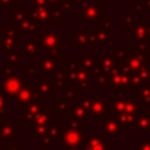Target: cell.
<instances>
[{
  "mask_svg": "<svg viewBox=\"0 0 150 150\" xmlns=\"http://www.w3.org/2000/svg\"><path fill=\"white\" fill-rule=\"evenodd\" d=\"M64 0H46V2L48 5H53V6H61L63 4Z\"/></svg>",
  "mask_w": 150,
  "mask_h": 150,
  "instance_id": "f6af8a7d",
  "label": "cell"
},
{
  "mask_svg": "<svg viewBox=\"0 0 150 150\" xmlns=\"http://www.w3.org/2000/svg\"><path fill=\"white\" fill-rule=\"evenodd\" d=\"M41 95L39 93L38 87H33L29 81H27L26 86L22 88V90L19 93L15 100V108H22L23 105L35 101V102H41Z\"/></svg>",
  "mask_w": 150,
  "mask_h": 150,
  "instance_id": "7c38bea8",
  "label": "cell"
},
{
  "mask_svg": "<svg viewBox=\"0 0 150 150\" xmlns=\"http://www.w3.org/2000/svg\"><path fill=\"white\" fill-rule=\"evenodd\" d=\"M53 81H54V89L56 91H63L66 87L71 82L68 71L61 66H59V68L53 74Z\"/></svg>",
  "mask_w": 150,
  "mask_h": 150,
  "instance_id": "cb8c5ba5",
  "label": "cell"
},
{
  "mask_svg": "<svg viewBox=\"0 0 150 150\" xmlns=\"http://www.w3.org/2000/svg\"><path fill=\"white\" fill-rule=\"evenodd\" d=\"M95 41L97 45H110L111 43V28L100 27L94 28Z\"/></svg>",
  "mask_w": 150,
  "mask_h": 150,
  "instance_id": "4316f807",
  "label": "cell"
},
{
  "mask_svg": "<svg viewBox=\"0 0 150 150\" xmlns=\"http://www.w3.org/2000/svg\"><path fill=\"white\" fill-rule=\"evenodd\" d=\"M100 23H101L102 27H107V28H114V27H116V23L112 22L111 18L107 16V14L104 12L102 13V19H101V22Z\"/></svg>",
  "mask_w": 150,
  "mask_h": 150,
  "instance_id": "60d3db41",
  "label": "cell"
},
{
  "mask_svg": "<svg viewBox=\"0 0 150 150\" xmlns=\"http://www.w3.org/2000/svg\"><path fill=\"white\" fill-rule=\"evenodd\" d=\"M108 115V103L102 97H91L88 118H103Z\"/></svg>",
  "mask_w": 150,
  "mask_h": 150,
  "instance_id": "2e32d148",
  "label": "cell"
},
{
  "mask_svg": "<svg viewBox=\"0 0 150 150\" xmlns=\"http://www.w3.org/2000/svg\"><path fill=\"white\" fill-rule=\"evenodd\" d=\"M80 62L81 64L90 73V76L94 74H97L101 71V66H100V61H101V55H80Z\"/></svg>",
  "mask_w": 150,
  "mask_h": 150,
  "instance_id": "7402d4cb",
  "label": "cell"
},
{
  "mask_svg": "<svg viewBox=\"0 0 150 150\" xmlns=\"http://www.w3.org/2000/svg\"><path fill=\"white\" fill-rule=\"evenodd\" d=\"M47 54L50 55L52 57H54V59L57 60V61H59V60H62V57H63V46H62V43L56 45V46L49 48V49L47 50Z\"/></svg>",
  "mask_w": 150,
  "mask_h": 150,
  "instance_id": "d590c367",
  "label": "cell"
},
{
  "mask_svg": "<svg viewBox=\"0 0 150 150\" xmlns=\"http://www.w3.org/2000/svg\"><path fill=\"white\" fill-rule=\"evenodd\" d=\"M70 1L73 2V5L75 7H79V6H82L84 2H88L89 0H70Z\"/></svg>",
  "mask_w": 150,
  "mask_h": 150,
  "instance_id": "bcb514c9",
  "label": "cell"
},
{
  "mask_svg": "<svg viewBox=\"0 0 150 150\" xmlns=\"http://www.w3.org/2000/svg\"><path fill=\"white\" fill-rule=\"evenodd\" d=\"M45 107L46 104H43L42 102H35V101L23 105L21 108V123L25 124L27 122H32L34 116Z\"/></svg>",
  "mask_w": 150,
  "mask_h": 150,
  "instance_id": "603a6c76",
  "label": "cell"
},
{
  "mask_svg": "<svg viewBox=\"0 0 150 150\" xmlns=\"http://www.w3.org/2000/svg\"><path fill=\"white\" fill-rule=\"evenodd\" d=\"M100 1L102 2V1H118V0H100Z\"/></svg>",
  "mask_w": 150,
  "mask_h": 150,
  "instance_id": "db71d44e",
  "label": "cell"
},
{
  "mask_svg": "<svg viewBox=\"0 0 150 150\" xmlns=\"http://www.w3.org/2000/svg\"><path fill=\"white\" fill-rule=\"evenodd\" d=\"M11 14V19L9 21H12L13 23H15L19 28V30L25 34H36L39 35L42 30H45L47 28V25L40 23L36 20H34L32 18V15L29 14V11H27V7L18 5L14 8V12L9 13Z\"/></svg>",
  "mask_w": 150,
  "mask_h": 150,
  "instance_id": "6da1fadb",
  "label": "cell"
},
{
  "mask_svg": "<svg viewBox=\"0 0 150 150\" xmlns=\"http://www.w3.org/2000/svg\"><path fill=\"white\" fill-rule=\"evenodd\" d=\"M118 1L122 4V6H123V7H125V6H127L130 1H132V0H118Z\"/></svg>",
  "mask_w": 150,
  "mask_h": 150,
  "instance_id": "816d5d0a",
  "label": "cell"
},
{
  "mask_svg": "<svg viewBox=\"0 0 150 150\" xmlns=\"http://www.w3.org/2000/svg\"><path fill=\"white\" fill-rule=\"evenodd\" d=\"M129 39H145L150 38V22H144L143 18H137L136 23L128 28Z\"/></svg>",
  "mask_w": 150,
  "mask_h": 150,
  "instance_id": "e0dca14e",
  "label": "cell"
},
{
  "mask_svg": "<svg viewBox=\"0 0 150 150\" xmlns=\"http://www.w3.org/2000/svg\"><path fill=\"white\" fill-rule=\"evenodd\" d=\"M70 107H71V103L63 96V97H60L57 100V102H55L53 104L52 110L54 112H69Z\"/></svg>",
  "mask_w": 150,
  "mask_h": 150,
  "instance_id": "1f68e13d",
  "label": "cell"
},
{
  "mask_svg": "<svg viewBox=\"0 0 150 150\" xmlns=\"http://www.w3.org/2000/svg\"><path fill=\"white\" fill-rule=\"evenodd\" d=\"M14 1H15L18 5H21V2H22V1H29V2H30L32 0H14Z\"/></svg>",
  "mask_w": 150,
  "mask_h": 150,
  "instance_id": "f5cc1de1",
  "label": "cell"
},
{
  "mask_svg": "<svg viewBox=\"0 0 150 150\" xmlns=\"http://www.w3.org/2000/svg\"><path fill=\"white\" fill-rule=\"evenodd\" d=\"M20 53L18 50H5V63H9L13 66H19L21 63Z\"/></svg>",
  "mask_w": 150,
  "mask_h": 150,
  "instance_id": "836d02e7",
  "label": "cell"
},
{
  "mask_svg": "<svg viewBox=\"0 0 150 150\" xmlns=\"http://www.w3.org/2000/svg\"><path fill=\"white\" fill-rule=\"evenodd\" d=\"M137 94H138V98H139L143 108L148 109L150 107V82H148L146 84L142 86L138 89Z\"/></svg>",
  "mask_w": 150,
  "mask_h": 150,
  "instance_id": "4dcf8cb0",
  "label": "cell"
},
{
  "mask_svg": "<svg viewBox=\"0 0 150 150\" xmlns=\"http://www.w3.org/2000/svg\"><path fill=\"white\" fill-rule=\"evenodd\" d=\"M59 138L63 141L66 146H81L83 142V127L74 124H59Z\"/></svg>",
  "mask_w": 150,
  "mask_h": 150,
  "instance_id": "277c9868",
  "label": "cell"
},
{
  "mask_svg": "<svg viewBox=\"0 0 150 150\" xmlns=\"http://www.w3.org/2000/svg\"><path fill=\"white\" fill-rule=\"evenodd\" d=\"M49 127L50 125H34L32 130V138L38 142L45 136H49Z\"/></svg>",
  "mask_w": 150,
  "mask_h": 150,
  "instance_id": "d6a6232c",
  "label": "cell"
},
{
  "mask_svg": "<svg viewBox=\"0 0 150 150\" xmlns=\"http://www.w3.org/2000/svg\"><path fill=\"white\" fill-rule=\"evenodd\" d=\"M38 73V68L35 66H28L26 68V75L27 76H35Z\"/></svg>",
  "mask_w": 150,
  "mask_h": 150,
  "instance_id": "7bdbcfd3",
  "label": "cell"
},
{
  "mask_svg": "<svg viewBox=\"0 0 150 150\" xmlns=\"http://www.w3.org/2000/svg\"><path fill=\"white\" fill-rule=\"evenodd\" d=\"M46 0H32L30 5H46Z\"/></svg>",
  "mask_w": 150,
  "mask_h": 150,
  "instance_id": "7dc6e473",
  "label": "cell"
},
{
  "mask_svg": "<svg viewBox=\"0 0 150 150\" xmlns=\"http://www.w3.org/2000/svg\"><path fill=\"white\" fill-rule=\"evenodd\" d=\"M6 150H20V145H13V146H8V143H6Z\"/></svg>",
  "mask_w": 150,
  "mask_h": 150,
  "instance_id": "c3c4849f",
  "label": "cell"
},
{
  "mask_svg": "<svg viewBox=\"0 0 150 150\" xmlns=\"http://www.w3.org/2000/svg\"><path fill=\"white\" fill-rule=\"evenodd\" d=\"M42 46L40 42L39 38H34V39H20L19 40V45H18V52L21 55H25L27 60H36L38 55L42 54Z\"/></svg>",
  "mask_w": 150,
  "mask_h": 150,
  "instance_id": "30bf717a",
  "label": "cell"
},
{
  "mask_svg": "<svg viewBox=\"0 0 150 150\" xmlns=\"http://www.w3.org/2000/svg\"><path fill=\"white\" fill-rule=\"evenodd\" d=\"M105 138L102 136L101 130L91 129L88 135L84 136L81 144V150H111V146L105 143Z\"/></svg>",
  "mask_w": 150,
  "mask_h": 150,
  "instance_id": "ba28073f",
  "label": "cell"
},
{
  "mask_svg": "<svg viewBox=\"0 0 150 150\" xmlns=\"http://www.w3.org/2000/svg\"><path fill=\"white\" fill-rule=\"evenodd\" d=\"M19 40L7 35L5 32L0 34V49L2 50H18Z\"/></svg>",
  "mask_w": 150,
  "mask_h": 150,
  "instance_id": "83f0119b",
  "label": "cell"
},
{
  "mask_svg": "<svg viewBox=\"0 0 150 150\" xmlns=\"http://www.w3.org/2000/svg\"><path fill=\"white\" fill-rule=\"evenodd\" d=\"M132 8L135 12H145L144 8V4H139V2H132Z\"/></svg>",
  "mask_w": 150,
  "mask_h": 150,
  "instance_id": "ee69618b",
  "label": "cell"
},
{
  "mask_svg": "<svg viewBox=\"0 0 150 150\" xmlns=\"http://www.w3.org/2000/svg\"><path fill=\"white\" fill-rule=\"evenodd\" d=\"M53 110L48 109L47 107L42 108L32 120L34 125H50V112Z\"/></svg>",
  "mask_w": 150,
  "mask_h": 150,
  "instance_id": "f1b7e54d",
  "label": "cell"
},
{
  "mask_svg": "<svg viewBox=\"0 0 150 150\" xmlns=\"http://www.w3.org/2000/svg\"><path fill=\"white\" fill-rule=\"evenodd\" d=\"M132 49H134V53L144 55L150 60V38L134 39Z\"/></svg>",
  "mask_w": 150,
  "mask_h": 150,
  "instance_id": "484cf974",
  "label": "cell"
},
{
  "mask_svg": "<svg viewBox=\"0 0 150 150\" xmlns=\"http://www.w3.org/2000/svg\"><path fill=\"white\" fill-rule=\"evenodd\" d=\"M137 18H135L130 12H123L122 13V26L124 28H130L136 23Z\"/></svg>",
  "mask_w": 150,
  "mask_h": 150,
  "instance_id": "e575fe53",
  "label": "cell"
},
{
  "mask_svg": "<svg viewBox=\"0 0 150 150\" xmlns=\"http://www.w3.org/2000/svg\"><path fill=\"white\" fill-rule=\"evenodd\" d=\"M88 118V110L80 103L71 104L69 110V123L84 128V120Z\"/></svg>",
  "mask_w": 150,
  "mask_h": 150,
  "instance_id": "ffe728a7",
  "label": "cell"
},
{
  "mask_svg": "<svg viewBox=\"0 0 150 150\" xmlns=\"http://www.w3.org/2000/svg\"><path fill=\"white\" fill-rule=\"evenodd\" d=\"M36 83H38L36 87L39 89V93L42 97L50 98L53 96V93L55 89H54V81H53L52 74H42L38 76Z\"/></svg>",
  "mask_w": 150,
  "mask_h": 150,
  "instance_id": "d6986e66",
  "label": "cell"
},
{
  "mask_svg": "<svg viewBox=\"0 0 150 150\" xmlns=\"http://www.w3.org/2000/svg\"><path fill=\"white\" fill-rule=\"evenodd\" d=\"M63 150H81L80 146H63Z\"/></svg>",
  "mask_w": 150,
  "mask_h": 150,
  "instance_id": "f907efd6",
  "label": "cell"
},
{
  "mask_svg": "<svg viewBox=\"0 0 150 150\" xmlns=\"http://www.w3.org/2000/svg\"><path fill=\"white\" fill-rule=\"evenodd\" d=\"M36 68L42 74H52L53 75L55 73V70L59 68L57 60H55L54 57H52L48 54H46V55L41 54V59L36 61Z\"/></svg>",
  "mask_w": 150,
  "mask_h": 150,
  "instance_id": "44dd1931",
  "label": "cell"
},
{
  "mask_svg": "<svg viewBox=\"0 0 150 150\" xmlns=\"http://www.w3.org/2000/svg\"><path fill=\"white\" fill-rule=\"evenodd\" d=\"M63 9L60 6L53 5H30L29 14L34 20L40 23L47 25L49 22H62L63 21Z\"/></svg>",
  "mask_w": 150,
  "mask_h": 150,
  "instance_id": "7a4b0ae2",
  "label": "cell"
},
{
  "mask_svg": "<svg viewBox=\"0 0 150 150\" xmlns=\"http://www.w3.org/2000/svg\"><path fill=\"white\" fill-rule=\"evenodd\" d=\"M21 130L15 128V120L11 118V120H0V139L6 141V143H8V141L14 139L16 137V135H20Z\"/></svg>",
  "mask_w": 150,
  "mask_h": 150,
  "instance_id": "ac0fdd59",
  "label": "cell"
},
{
  "mask_svg": "<svg viewBox=\"0 0 150 150\" xmlns=\"http://www.w3.org/2000/svg\"><path fill=\"white\" fill-rule=\"evenodd\" d=\"M94 28H74V48L80 49H95L96 47Z\"/></svg>",
  "mask_w": 150,
  "mask_h": 150,
  "instance_id": "5b68a950",
  "label": "cell"
},
{
  "mask_svg": "<svg viewBox=\"0 0 150 150\" xmlns=\"http://www.w3.org/2000/svg\"><path fill=\"white\" fill-rule=\"evenodd\" d=\"M102 13L101 12V1H95V2H84L81 6V11L79 14V21L80 22H101L102 19Z\"/></svg>",
  "mask_w": 150,
  "mask_h": 150,
  "instance_id": "9c48e42d",
  "label": "cell"
},
{
  "mask_svg": "<svg viewBox=\"0 0 150 150\" xmlns=\"http://www.w3.org/2000/svg\"><path fill=\"white\" fill-rule=\"evenodd\" d=\"M60 7L63 9L64 13H71V12H74L75 8H76V7L73 5V2H71L70 0H64L63 4H62Z\"/></svg>",
  "mask_w": 150,
  "mask_h": 150,
  "instance_id": "b9f144b4",
  "label": "cell"
},
{
  "mask_svg": "<svg viewBox=\"0 0 150 150\" xmlns=\"http://www.w3.org/2000/svg\"><path fill=\"white\" fill-rule=\"evenodd\" d=\"M27 79L26 76L16 77L14 75L6 76V79L2 82V90L8 97H16L19 93L22 90V88L26 86Z\"/></svg>",
  "mask_w": 150,
  "mask_h": 150,
  "instance_id": "4fadbf2b",
  "label": "cell"
},
{
  "mask_svg": "<svg viewBox=\"0 0 150 150\" xmlns=\"http://www.w3.org/2000/svg\"><path fill=\"white\" fill-rule=\"evenodd\" d=\"M14 70H15V66H13V64L4 63L2 66H0V75L11 76L14 74Z\"/></svg>",
  "mask_w": 150,
  "mask_h": 150,
  "instance_id": "f35d334b",
  "label": "cell"
},
{
  "mask_svg": "<svg viewBox=\"0 0 150 150\" xmlns=\"http://www.w3.org/2000/svg\"><path fill=\"white\" fill-rule=\"evenodd\" d=\"M132 150H150V139H138L134 144Z\"/></svg>",
  "mask_w": 150,
  "mask_h": 150,
  "instance_id": "ab89813d",
  "label": "cell"
},
{
  "mask_svg": "<svg viewBox=\"0 0 150 150\" xmlns=\"http://www.w3.org/2000/svg\"><path fill=\"white\" fill-rule=\"evenodd\" d=\"M144 8H145V12H150V0H144Z\"/></svg>",
  "mask_w": 150,
  "mask_h": 150,
  "instance_id": "681fc988",
  "label": "cell"
},
{
  "mask_svg": "<svg viewBox=\"0 0 150 150\" xmlns=\"http://www.w3.org/2000/svg\"><path fill=\"white\" fill-rule=\"evenodd\" d=\"M135 129L139 136H150V112H141L138 115Z\"/></svg>",
  "mask_w": 150,
  "mask_h": 150,
  "instance_id": "d4e9b609",
  "label": "cell"
},
{
  "mask_svg": "<svg viewBox=\"0 0 150 150\" xmlns=\"http://www.w3.org/2000/svg\"><path fill=\"white\" fill-rule=\"evenodd\" d=\"M63 94H64V97L71 103V104H76V103H79V100H80V90H79V88H77V86L76 84H74V83H69L67 87H66V89L63 90Z\"/></svg>",
  "mask_w": 150,
  "mask_h": 150,
  "instance_id": "f546056e",
  "label": "cell"
},
{
  "mask_svg": "<svg viewBox=\"0 0 150 150\" xmlns=\"http://www.w3.org/2000/svg\"><path fill=\"white\" fill-rule=\"evenodd\" d=\"M9 111H11V109L7 105V95L1 89L0 90V118H2Z\"/></svg>",
  "mask_w": 150,
  "mask_h": 150,
  "instance_id": "8d00e7d4",
  "label": "cell"
},
{
  "mask_svg": "<svg viewBox=\"0 0 150 150\" xmlns=\"http://www.w3.org/2000/svg\"><path fill=\"white\" fill-rule=\"evenodd\" d=\"M130 73H127L125 70L121 69L111 75H109L108 79V86L110 87L111 91L115 94H123V93H129V87H130V80H131Z\"/></svg>",
  "mask_w": 150,
  "mask_h": 150,
  "instance_id": "8992f818",
  "label": "cell"
},
{
  "mask_svg": "<svg viewBox=\"0 0 150 150\" xmlns=\"http://www.w3.org/2000/svg\"><path fill=\"white\" fill-rule=\"evenodd\" d=\"M38 38L40 39V42H41V46H42V49L43 50H48L49 48L56 46V45H60L62 43V39H63V34L62 33H59V29L56 27L54 28H46L45 30H42Z\"/></svg>",
  "mask_w": 150,
  "mask_h": 150,
  "instance_id": "9a60e30c",
  "label": "cell"
},
{
  "mask_svg": "<svg viewBox=\"0 0 150 150\" xmlns=\"http://www.w3.org/2000/svg\"><path fill=\"white\" fill-rule=\"evenodd\" d=\"M144 108L137 97H127V104L124 110L118 114L116 117L120 120L123 129H135L136 120L141 112H143Z\"/></svg>",
  "mask_w": 150,
  "mask_h": 150,
  "instance_id": "3957f363",
  "label": "cell"
},
{
  "mask_svg": "<svg viewBox=\"0 0 150 150\" xmlns=\"http://www.w3.org/2000/svg\"><path fill=\"white\" fill-rule=\"evenodd\" d=\"M149 59L144 55H141V54H131V55H128L127 59L122 62L121 64V69L125 70L127 73H130V74H134L141 69H143L144 67H146L149 64Z\"/></svg>",
  "mask_w": 150,
  "mask_h": 150,
  "instance_id": "5bb4252c",
  "label": "cell"
},
{
  "mask_svg": "<svg viewBox=\"0 0 150 150\" xmlns=\"http://www.w3.org/2000/svg\"><path fill=\"white\" fill-rule=\"evenodd\" d=\"M16 6L18 4L14 0H0V12L2 13H11V9Z\"/></svg>",
  "mask_w": 150,
  "mask_h": 150,
  "instance_id": "74e56055",
  "label": "cell"
},
{
  "mask_svg": "<svg viewBox=\"0 0 150 150\" xmlns=\"http://www.w3.org/2000/svg\"><path fill=\"white\" fill-rule=\"evenodd\" d=\"M122 60L118 57L116 49H107L103 55H101V71L105 75H111L120 70Z\"/></svg>",
  "mask_w": 150,
  "mask_h": 150,
  "instance_id": "8fae6325",
  "label": "cell"
},
{
  "mask_svg": "<svg viewBox=\"0 0 150 150\" xmlns=\"http://www.w3.org/2000/svg\"><path fill=\"white\" fill-rule=\"evenodd\" d=\"M101 121H102L101 134L105 139H115L117 138V136L122 135L124 129L116 116L108 114L103 118H101Z\"/></svg>",
  "mask_w": 150,
  "mask_h": 150,
  "instance_id": "52a82bcc",
  "label": "cell"
}]
</instances>
